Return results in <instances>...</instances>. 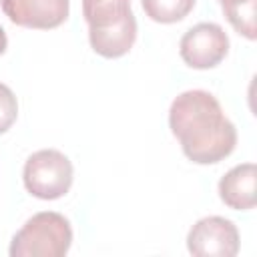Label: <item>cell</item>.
I'll return each mask as SVG.
<instances>
[{
    "mask_svg": "<svg viewBox=\"0 0 257 257\" xmlns=\"http://www.w3.org/2000/svg\"><path fill=\"white\" fill-rule=\"evenodd\" d=\"M225 18L229 24L245 36L247 40H255V4L257 0H219Z\"/></svg>",
    "mask_w": 257,
    "mask_h": 257,
    "instance_id": "10",
    "label": "cell"
},
{
    "mask_svg": "<svg viewBox=\"0 0 257 257\" xmlns=\"http://www.w3.org/2000/svg\"><path fill=\"white\" fill-rule=\"evenodd\" d=\"M6 46H8V38H6L4 28L0 26V54H4V52H6Z\"/></svg>",
    "mask_w": 257,
    "mask_h": 257,
    "instance_id": "13",
    "label": "cell"
},
{
    "mask_svg": "<svg viewBox=\"0 0 257 257\" xmlns=\"http://www.w3.org/2000/svg\"><path fill=\"white\" fill-rule=\"evenodd\" d=\"M131 10V0H82V16L88 26H108Z\"/></svg>",
    "mask_w": 257,
    "mask_h": 257,
    "instance_id": "9",
    "label": "cell"
},
{
    "mask_svg": "<svg viewBox=\"0 0 257 257\" xmlns=\"http://www.w3.org/2000/svg\"><path fill=\"white\" fill-rule=\"evenodd\" d=\"M0 6L10 22L34 30L58 28L70 12V0H0Z\"/></svg>",
    "mask_w": 257,
    "mask_h": 257,
    "instance_id": "6",
    "label": "cell"
},
{
    "mask_svg": "<svg viewBox=\"0 0 257 257\" xmlns=\"http://www.w3.org/2000/svg\"><path fill=\"white\" fill-rule=\"evenodd\" d=\"M22 179L32 197L54 201L68 193L74 179V169L64 153L56 149H40L26 159Z\"/></svg>",
    "mask_w": 257,
    "mask_h": 257,
    "instance_id": "3",
    "label": "cell"
},
{
    "mask_svg": "<svg viewBox=\"0 0 257 257\" xmlns=\"http://www.w3.org/2000/svg\"><path fill=\"white\" fill-rule=\"evenodd\" d=\"M255 179L257 169L253 163H243L227 171L219 181L221 201L235 211H249L255 207Z\"/></svg>",
    "mask_w": 257,
    "mask_h": 257,
    "instance_id": "8",
    "label": "cell"
},
{
    "mask_svg": "<svg viewBox=\"0 0 257 257\" xmlns=\"http://www.w3.org/2000/svg\"><path fill=\"white\" fill-rule=\"evenodd\" d=\"M18 116V100L10 86L0 82V135L6 133Z\"/></svg>",
    "mask_w": 257,
    "mask_h": 257,
    "instance_id": "12",
    "label": "cell"
},
{
    "mask_svg": "<svg viewBox=\"0 0 257 257\" xmlns=\"http://www.w3.org/2000/svg\"><path fill=\"white\" fill-rule=\"evenodd\" d=\"M70 245V221L56 211H40L16 231L8 253L10 257H64Z\"/></svg>",
    "mask_w": 257,
    "mask_h": 257,
    "instance_id": "2",
    "label": "cell"
},
{
    "mask_svg": "<svg viewBox=\"0 0 257 257\" xmlns=\"http://www.w3.org/2000/svg\"><path fill=\"white\" fill-rule=\"evenodd\" d=\"M145 14L161 24H173L183 20L197 0H141Z\"/></svg>",
    "mask_w": 257,
    "mask_h": 257,
    "instance_id": "11",
    "label": "cell"
},
{
    "mask_svg": "<svg viewBox=\"0 0 257 257\" xmlns=\"http://www.w3.org/2000/svg\"><path fill=\"white\" fill-rule=\"evenodd\" d=\"M169 126L185 157L197 165H215L237 145V128L219 100L201 88L185 90L171 102Z\"/></svg>",
    "mask_w": 257,
    "mask_h": 257,
    "instance_id": "1",
    "label": "cell"
},
{
    "mask_svg": "<svg viewBox=\"0 0 257 257\" xmlns=\"http://www.w3.org/2000/svg\"><path fill=\"white\" fill-rule=\"evenodd\" d=\"M229 52V36L215 22H199L189 28L181 42L179 54L187 66L207 70L217 66Z\"/></svg>",
    "mask_w": 257,
    "mask_h": 257,
    "instance_id": "4",
    "label": "cell"
},
{
    "mask_svg": "<svg viewBox=\"0 0 257 257\" xmlns=\"http://www.w3.org/2000/svg\"><path fill=\"white\" fill-rule=\"evenodd\" d=\"M137 40V18L133 12L108 26H88L90 48L102 58L124 56Z\"/></svg>",
    "mask_w": 257,
    "mask_h": 257,
    "instance_id": "7",
    "label": "cell"
},
{
    "mask_svg": "<svg viewBox=\"0 0 257 257\" xmlns=\"http://www.w3.org/2000/svg\"><path fill=\"white\" fill-rule=\"evenodd\" d=\"M187 249L197 257H235L239 253V231L231 219L203 217L191 227Z\"/></svg>",
    "mask_w": 257,
    "mask_h": 257,
    "instance_id": "5",
    "label": "cell"
}]
</instances>
